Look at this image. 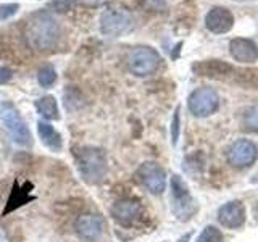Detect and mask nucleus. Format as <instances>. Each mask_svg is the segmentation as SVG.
<instances>
[{"label": "nucleus", "instance_id": "nucleus-5", "mask_svg": "<svg viewBox=\"0 0 258 242\" xmlns=\"http://www.w3.org/2000/svg\"><path fill=\"white\" fill-rule=\"evenodd\" d=\"M134 28V16L124 8H110L100 16V32L107 37H119Z\"/></svg>", "mask_w": 258, "mask_h": 242}, {"label": "nucleus", "instance_id": "nucleus-27", "mask_svg": "<svg viewBox=\"0 0 258 242\" xmlns=\"http://www.w3.org/2000/svg\"><path fill=\"white\" fill-rule=\"evenodd\" d=\"M234 2H239V4H242V2H253V0H234Z\"/></svg>", "mask_w": 258, "mask_h": 242}, {"label": "nucleus", "instance_id": "nucleus-18", "mask_svg": "<svg viewBox=\"0 0 258 242\" xmlns=\"http://www.w3.org/2000/svg\"><path fill=\"white\" fill-rule=\"evenodd\" d=\"M37 81H39V84L42 86V87H50V86L55 84V81H56V71H55V68L52 67V65H47V67L39 70V73H37Z\"/></svg>", "mask_w": 258, "mask_h": 242}, {"label": "nucleus", "instance_id": "nucleus-2", "mask_svg": "<svg viewBox=\"0 0 258 242\" xmlns=\"http://www.w3.org/2000/svg\"><path fill=\"white\" fill-rule=\"evenodd\" d=\"M78 171L87 184H99L108 173L107 153L99 147H84L76 153Z\"/></svg>", "mask_w": 258, "mask_h": 242}, {"label": "nucleus", "instance_id": "nucleus-7", "mask_svg": "<svg viewBox=\"0 0 258 242\" xmlns=\"http://www.w3.org/2000/svg\"><path fill=\"white\" fill-rule=\"evenodd\" d=\"M136 179L153 196H160L166 189V173L155 161H145L137 168Z\"/></svg>", "mask_w": 258, "mask_h": 242}, {"label": "nucleus", "instance_id": "nucleus-26", "mask_svg": "<svg viewBox=\"0 0 258 242\" xmlns=\"http://www.w3.org/2000/svg\"><path fill=\"white\" fill-rule=\"evenodd\" d=\"M0 242H10L8 240V236L4 232V229H0Z\"/></svg>", "mask_w": 258, "mask_h": 242}, {"label": "nucleus", "instance_id": "nucleus-13", "mask_svg": "<svg viewBox=\"0 0 258 242\" xmlns=\"http://www.w3.org/2000/svg\"><path fill=\"white\" fill-rule=\"evenodd\" d=\"M229 53L232 55V58L239 63H255L258 60V47L253 40L237 37L232 39L229 42Z\"/></svg>", "mask_w": 258, "mask_h": 242}, {"label": "nucleus", "instance_id": "nucleus-25", "mask_svg": "<svg viewBox=\"0 0 258 242\" xmlns=\"http://www.w3.org/2000/svg\"><path fill=\"white\" fill-rule=\"evenodd\" d=\"M177 136H179V108L176 110L173 118V144L177 142Z\"/></svg>", "mask_w": 258, "mask_h": 242}, {"label": "nucleus", "instance_id": "nucleus-22", "mask_svg": "<svg viewBox=\"0 0 258 242\" xmlns=\"http://www.w3.org/2000/svg\"><path fill=\"white\" fill-rule=\"evenodd\" d=\"M20 10L18 4H2L0 5V21H5L8 18H12Z\"/></svg>", "mask_w": 258, "mask_h": 242}, {"label": "nucleus", "instance_id": "nucleus-1", "mask_svg": "<svg viewBox=\"0 0 258 242\" xmlns=\"http://www.w3.org/2000/svg\"><path fill=\"white\" fill-rule=\"evenodd\" d=\"M24 39L34 50H50L60 39V26L50 13L39 12L28 20L24 28Z\"/></svg>", "mask_w": 258, "mask_h": 242}, {"label": "nucleus", "instance_id": "nucleus-10", "mask_svg": "<svg viewBox=\"0 0 258 242\" xmlns=\"http://www.w3.org/2000/svg\"><path fill=\"white\" fill-rule=\"evenodd\" d=\"M226 157H228L229 165H232L234 168H247L253 165L258 158V147L252 141L239 139L229 147Z\"/></svg>", "mask_w": 258, "mask_h": 242}, {"label": "nucleus", "instance_id": "nucleus-16", "mask_svg": "<svg viewBox=\"0 0 258 242\" xmlns=\"http://www.w3.org/2000/svg\"><path fill=\"white\" fill-rule=\"evenodd\" d=\"M37 134H39L40 141H42V144L47 149H50L55 153L61 150V147H63L61 134L56 131L50 123H47V121H39L37 123Z\"/></svg>", "mask_w": 258, "mask_h": 242}, {"label": "nucleus", "instance_id": "nucleus-19", "mask_svg": "<svg viewBox=\"0 0 258 242\" xmlns=\"http://www.w3.org/2000/svg\"><path fill=\"white\" fill-rule=\"evenodd\" d=\"M196 242H223V234L221 231L215 228V226H207V228L200 232Z\"/></svg>", "mask_w": 258, "mask_h": 242}, {"label": "nucleus", "instance_id": "nucleus-4", "mask_svg": "<svg viewBox=\"0 0 258 242\" xmlns=\"http://www.w3.org/2000/svg\"><path fill=\"white\" fill-rule=\"evenodd\" d=\"M161 63L160 53L149 45H137L127 55V68L133 75L144 78L153 75Z\"/></svg>", "mask_w": 258, "mask_h": 242}, {"label": "nucleus", "instance_id": "nucleus-17", "mask_svg": "<svg viewBox=\"0 0 258 242\" xmlns=\"http://www.w3.org/2000/svg\"><path fill=\"white\" fill-rule=\"evenodd\" d=\"M34 107L37 113L45 119H58L60 118V110H58V102L53 95H44L34 102Z\"/></svg>", "mask_w": 258, "mask_h": 242}, {"label": "nucleus", "instance_id": "nucleus-9", "mask_svg": "<svg viewBox=\"0 0 258 242\" xmlns=\"http://www.w3.org/2000/svg\"><path fill=\"white\" fill-rule=\"evenodd\" d=\"M105 231V221L100 215L95 213H83L75 221L76 236L84 242H95L102 237Z\"/></svg>", "mask_w": 258, "mask_h": 242}, {"label": "nucleus", "instance_id": "nucleus-20", "mask_svg": "<svg viewBox=\"0 0 258 242\" xmlns=\"http://www.w3.org/2000/svg\"><path fill=\"white\" fill-rule=\"evenodd\" d=\"M75 5H76V0H52V2L47 5V8L55 13H67Z\"/></svg>", "mask_w": 258, "mask_h": 242}, {"label": "nucleus", "instance_id": "nucleus-12", "mask_svg": "<svg viewBox=\"0 0 258 242\" xmlns=\"http://www.w3.org/2000/svg\"><path fill=\"white\" fill-rule=\"evenodd\" d=\"M234 26V15L224 7H213L205 16V28L213 34H226Z\"/></svg>", "mask_w": 258, "mask_h": 242}, {"label": "nucleus", "instance_id": "nucleus-21", "mask_svg": "<svg viewBox=\"0 0 258 242\" xmlns=\"http://www.w3.org/2000/svg\"><path fill=\"white\" fill-rule=\"evenodd\" d=\"M245 126L250 131L258 133V103L253 105L252 108H248L245 113Z\"/></svg>", "mask_w": 258, "mask_h": 242}, {"label": "nucleus", "instance_id": "nucleus-11", "mask_svg": "<svg viewBox=\"0 0 258 242\" xmlns=\"http://www.w3.org/2000/svg\"><path fill=\"white\" fill-rule=\"evenodd\" d=\"M113 220L121 226H131L142 215V207L137 200H118L110 208Z\"/></svg>", "mask_w": 258, "mask_h": 242}, {"label": "nucleus", "instance_id": "nucleus-24", "mask_svg": "<svg viewBox=\"0 0 258 242\" xmlns=\"http://www.w3.org/2000/svg\"><path fill=\"white\" fill-rule=\"evenodd\" d=\"M13 78V71L7 67H0V86L2 84H7L8 81Z\"/></svg>", "mask_w": 258, "mask_h": 242}, {"label": "nucleus", "instance_id": "nucleus-3", "mask_svg": "<svg viewBox=\"0 0 258 242\" xmlns=\"http://www.w3.org/2000/svg\"><path fill=\"white\" fill-rule=\"evenodd\" d=\"M0 119H2L4 128L12 136L15 144L21 147H31L32 145V134L29 128L20 115L18 108L12 102H2L0 103Z\"/></svg>", "mask_w": 258, "mask_h": 242}, {"label": "nucleus", "instance_id": "nucleus-14", "mask_svg": "<svg viewBox=\"0 0 258 242\" xmlns=\"http://www.w3.org/2000/svg\"><path fill=\"white\" fill-rule=\"evenodd\" d=\"M218 220L226 228H239L245 223V207L239 200L228 202L218 210Z\"/></svg>", "mask_w": 258, "mask_h": 242}, {"label": "nucleus", "instance_id": "nucleus-8", "mask_svg": "<svg viewBox=\"0 0 258 242\" xmlns=\"http://www.w3.org/2000/svg\"><path fill=\"white\" fill-rule=\"evenodd\" d=\"M171 194H173V212L179 220H189L194 213V200L189 194L185 183L181 176H171Z\"/></svg>", "mask_w": 258, "mask_h": 242}, {"label": "nucleus", "instance_id": "nucleus-23", "mask_svg": "<svg viewBox=\"0 0 258 242\" xmlns=\"http://www.w3.org/2000/svg\"><path fill=\"white\" fill-rule=\"evenodd\" d=\"M78 4H81L83 7H89V8H97L102 5H107L111 0H76Z\"/></svg>", "mask_w": 258, "mask_h": 242}, {"label": "nucleus", "instance_id": "nucleus-15", "mask_svg": "<svg viewBox=\"0 0 258 242\" xmlns=\"http://www.w3.org/2000/svg\"><path fill=\"white\" fill-rule=\"evenodd\" d=\"M31 189H32L31 183H24L23 186H20L18 181H15L13 188H12V192H10V197H8L5 210H4V216L7 213L13 212V210H16V208H20L23 205L29 204L31 200H34L36 197L31 194Z\"/></svg>", "mask_w": 258, "mask_h": 242}, {"label": "nucleus", "instance_id": "nucleus-6", "mask_svg": "<svg viewBox=\"0 0 258 242\" xmlns=\"http://www.w3.org/2000/svg\"><path fill=\"white\" fill-rule=\"evenodd\" d=\"M189 111L197 118H205L213 115L220 107V97L212 87H199L196 89L187 100Z\"/></svg>", "mask_w": 258, "mask_h": 242}]
</instances>
